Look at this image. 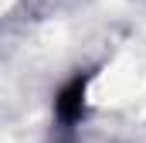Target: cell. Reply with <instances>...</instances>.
<instances>
[{
	"label": "cell",
	"mask_w": 146,
	"mask_h": 143,
	"mask_svg": "<svg viewBox=\"0 0 146 143\" xmlns=\"http://www.w3.org/2000/svg\"><path fill=\"white\" fill-rule=\"evenodd\" d=\"M85 82H88V75L72 78V82L65 85L61 99L54 102V106H58V119H61V123H75V119L82 116V106H85Z\"/></svg>",
	"instance_id": "1"
}]
</instances>
